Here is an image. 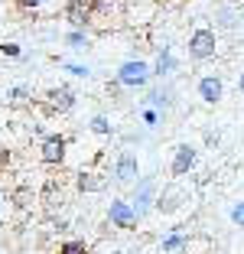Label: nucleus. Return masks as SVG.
<instances>
[{
  "instance_id": "obj_1",
  "label": "nucleus",
  "mask_w": 244,
  "mask_h": 254,
  "mask_svg": "<svg viewBox=\"0 0 244 254\" xmlns=\"http://www.w3.org/2000/svg\"><path fill=\"white\" fill-rule=\"evenodd\" d=\"M215 49H218V36H215V30H208V26H199V30L189 36V59L192 62L212 59Z\"/></svg>"
},
{
  "instance_id": "obj_2",
  "label": "nucleus",
  "mask_w": 244,
  "mask_h": 254,
  "mask_svg": "<svg viewBox=\"0 0 244 254\" xmlns=\"http://www.w3.org/2000/svg\"><path fill=\"white\" fill-rule=\"evenodd\" d=\"M150 78H153V72H150V65L140 62V59H130L118 68V85L121 88H143Z\"/></svg>"
},
{
  "instance_id": "obj_3",
  "label": "nucleus",
  "mask_w": 244,
  "mask_h": 254,
  "mask_svg": "<svg viewBox=\"0 0 244 254\" xmlns=\"http://www.w3.org/2000/svg\"><path fill=\"white\" fill-rule=\"evenodd\" d=\"M108 218H111V225L121 228V232H133L137 222H140V212L133 209L127 199H111V205H108Z\"/></svg>"
},
{
  "instance_id": "obj_4",
  "label": "nucleus",
  "mask_w": 244,
  "mask_h": 254,
  "mask_svg": "<svg viewBox=\"0 0 244 254\" xmlns=\"http://www.w3.org/2000/svg\"><path fill=\"white\" fill-rule=\"evenodd\" d=\"M65 150H68V140L62 134H46L43 143H39V160L46 166H62L65 163Z\"/></svg>"
},
{
  "instance_id": "obj_5",
  "label": "nucleus",
  "mask_w": 244,
  "mask_h": 254,
  "mask_svg": "<svg viewBox=\"0 0 244 254\" xmlns=\"http://www.w3.org/2000/svg\"><path fill=\"white\" fill-rule=\"evenodd\" d=\"M62 13H65V23L72 26V30H88L91 20H95V16H91L88 0H68Z\"/></svg>"
},
{
  "instance_id": "obj_6",
  "label": "nucleus",
  "mask_w": 244,
  "mask_h": 254,
  "mask_svg": "<svg viewBox=\"0 0 244 254\" xmlns=\"http://www.w3.org/2000/svg\"><path fill=\"white\" fill-rule=\"evenodd\" d=\"M195 160H199V150L192 147V143H179L176 150H173V163H170V173L173 176H185V173L195 166Z\"/></svg>"
},
{
  "instance_id": "obj_7",
  "label": "nucleus",
  "mask_w": 244,
  "mask_h": 254,
  "mask_svg": "<svg viewBox=\"0 0 244 254\" xmlns=\"http://www.w3.org/2000/svg\"><path fill=\"white\" fill-rule=\"evenodd\" d=\"M114 180H118V183H137V180H140V163H137V153L124 150V153L114 160Z\"/></svg>"
},
{
  "instance_id": "obj_8",
  "label": "nucleus",
  "mask_w": 244,
  "mask_h": 254,
  "mask_svg": "<svg viewBox=\"0 0 244 254\" xmlns=\"http://www.w3.org/2000/svg\"><path fill=\"white\" fill-rule=\"evenodd\" d=\"M46 108H49L52 114H68L75 108V91L65 88V85L49 88V91H46Z\"/></svg>"
},
{
  "instance_id": "obj_9",
  "label": "nucleus",
  "mask_w": 244,
  "mask_h": 254,
  "mask_svg": "<svg viewBox=\"0 0 244 254\" xmlns=\"http://www.w3.org/2000/svg\"><path fill=\"white\" fill-rule=\"evenodd\" d=\"M222 95H225L222 75L208 72V75H202V78H199V98L205 101V105H218V101H222Z\"/></svg>"
},
{
  "instance_id": "obj_10",
  "label": "nucleus",
  "mask_w": 244,
  "mask_h": 254,
  "mask_svg": "<svg viewBox=\"0 0 244 254\" xmlns=\"http://www.w3.org/2000/svg\"><path fill=\"white\" fill-rule=\"evenodd\" d=\"M75 186H78V192H101V189H104V176L95 173V170H81Z\"/></svg>"
},
{
  "instance_id": "obj_11",
  "label": "nucleus",
  "mask_w": 244,
  "mask_h": 254,
  "mask_svg": "<svg viewBox=\"0 0 244 254\" xmlns=\"http://www.w3.org/2000/svg\"><path fill=\"white\" fill-rule=\"evenodd\" d=\"M153 192H156V183L153 180H137V205L133 209H150L153 205Z\"/></svg>"
},
{
  "instance_id": "obj_12",
  "label": "nucleus",
  "mask_w": 244,
  "mask_h": 254,
  "mask_svg": "<svg viewBox=\"0 0 244 254\" xmlns=\"http://www.w3.org/2000/svg\"><path fill=\"white\" fill-rule=\"evenodd\" d=\"M150 72H153L156 78H163V75H170V72H173V53H170V49H163L160 59H156V65L150 68Z\"/></svg>"
},
{
  "instance_id": "obj_13",
  "label": "nucleus",
  "mask_w": 244,
  "mask_h": 254,
  "mask_svg": "<svg viewBox=\"0 0 244 254\" xmlns=\"http://www.w3.org/2000/svg\"><path fill=\"white\" fill-rule=\"evenodd\" d=\"M88 7H91V16H111L118 0H88Z\"/></svg>"
},
{
  "instance_id": "obj_14",
  "label": "nucleus",
  "mask_w": 244,
  "mask_h": 254,
  "mask_svg": "<svg viewBox=\"0 0 244 254\" xmlns=\"http://www.w3.org/2000/svg\"><path fill=\"white\" fill-rule=\"evenodd\" d=\"M65 43L72 46V49H88V46H91V36H88L85 30H72V33L65 36Z\"/></svg>"
},
{
  "instance_id": "obj_15",
  "label": "nucleus",
  "mask_w": 244,
  "mask_h": 254,
  "mask_svg": "<svg viewBox=\"0 0 244 254\" xmlns=\"http://www.w3.org/2000/svg\"><path fill=\"white\" fill-rule=\"evenodd\" d=\"M56 199L62 202V189H59V183H56V180H49V183H46V189H43V202L52 209V205H56Z\"/></svg>"
},
{
  "instance_id": "obj_16",
  "label": "nucleus",
  "mask_w": 244,
  "mask_h": 254,
  "mask_svg": "<svg viewBox=\"0 0 244 254\" xmlns=\"http://www.w3.org/2000/svg\"><path fill=\"white\" fill-rule=\"evenodd\" d=\"M170 98H173V91H170V88H156V91H150V95H147V105H160V108H166V105H170Z\"/></svg>"
},
{
  "instance_id": "obj_17",
  "label": "nucleus",
  "mask_w": 244,
  "mask_h": 254,
  "mask_svg": "<svg viewBox=\"0 0 244 254\" xmlns=\"http://www.w3.org/2000/svg\"><path fill=\"white\" fill-rule=\"evenodd\" d=\"M59 254H91L88 251V245H85V241H62V245H59Z\"/></svg>"
},
{
  "instance_id": "obj_18",
  "label": "nucleus",
  "mask_w": 244,
  "mask_h": 254,
  "mask_svg": "<svg viewBox=\"0 0 244 254\" xmlns=\"http://www.w3.org/2000/svg\"><path fill=\"white\" fill-rule=\"evenodd\" d=\"M91 130L95 134H111V121L104 118V114H98V118H91Z\"/></svg>"
},
{
  "instance_id": "obj_19",
  "label": "nucleus",
  "mask_w": 244,
  "mask_h": 254,
  "mask_svg": "<svg viewBox=\"0 0 244 254\" xmlns=\"http://www.w3.org/2000/svg\"><path fill=\"white\" fill-rule=\"evenodd\" d=\"M0 53L7 56V59H20V56H23V49H20L16 43H3V46H0Z\"/></svg>"
},
{
  "instance_id": "obj_20",
  "label": "nucleus",
  "mask_w": 244,
  "mask_h": 254,
  "mask_svg": "<svg viewBox=\"0 0 244 254\" xmlns=\"http://www.w3.org/2000/svg\"><path fill=\"white\" fill-rule=\"evenodd\" d=\"M23 98H30V88H23V85L10 88V101H13V105H23Z\"/></svg>"
},
{
  "instance_id": "obj_21",
  "label": "nucleus",
  "mask_w": 244,
  "mask_h": 254,
  "mask_svg": "<svg viewBox=\"0 0 244 254\" xmlns=\"http://www.w3.org/2000/svg\"><path fill=\"white\" fill-rule=\"evenodd\" d=\"M183 235H170V238H166V241H163V251H176V248H183Z\"/></svg>"
},
{
  "instance_id": "obj_22",
  "label": "nucleus",
  "mask_w": 244,
  "mask_h": 254,
  "mask_svg": "<svg viewBox=\"0 0 244 254\" xmlns=\"http://www.w3.org/2000/svg\"><path fill=\"white\" fill-rule=\"evenodd\" d=\"M43 3H46V0H16V7L26 10V13H30V10H39Z\"/></svg>"
},
{
  "instance_id": "obj_23",
  "label": "nucleus",
  "mask_w": 244,
  "mask_h": 254,
  "mask_svg": "<svg viewBox=\"0 0 244 254\" xmlns=\"http://www.w3.org/2000/svg\"><path fill=\"white\" fill-rule=\"evenodd\" d=\"M231 222H235V225H241V228H244V202H238L235 209H231Z\"/></svg>"
},
{
  "instance_id": "obj_24",
  "label": "nucleus",
  "mask_w": 244,
  "mask_h": 254,
  "mask_svg": "<svg viewBox=\"0 0 244 254\" xmlns=\"http://www.w3.org/2000/svg\"><path fill=\"white\" fill-rule=\"evenodd\" d=\"M3 166H10V150L0 147V170H3Z\"/></svg>"
},
{
  "instance_id": "obj_25",
  "label": "nucleus",
  "mask_w": 244,
  "mask_h": 254,
  "mask_svg": "<svg viewBox=\"0 0 244 254\" xmlns=\"http://www.w3.org/2000/svg\"><path fill=\"white\" fill-rule=\"evenodd\" d=\"M68 68V72H75V75H88V68H85V65H65Z\"/></svg>"
},
{
  "instance_id": "obj_26",
  "label": "nucleus",
  "mask_w": 244,
  "mask_h": 254,
  "mask_svg": "<svg viewBox=\"0 0 244 254\" xmlns=\"http://www.w3.org/2000/svg\"><path fill=\"white\" fill-rule=\"evenodd\" d=\"M143 121H147V124H156L160 118H156V111H143Z\"/></svg>"
},
{
  "instance_id": "obj_27",
  "label": "nucleus",
  "mask_w": 244,
  "mask_h": 254,
  "mask_svg": "<svg viewBox=\"0 0 244 254\" xmlns=\"http://www.w3.org/2000/svg\"><path fill=\"white\" fill-rule=\"evenodd\" d=\"M238 88H241V95H244V72H241V78H238Z\"/></svg>"
},
{
  "instance_id": "obj_28",
  "label": "nucleus",
  "mask_w": 244,
  "mask_h": 254,
  "mask_svg": "<svg viewBox=\"0 0 244 254\" xmlns=\"http://www.w3.org/2000/svg\"><path fill=\"white\" fill-rule=\"evenodd\" d=\"M0 209H3V195H0Z\"/></svg>"
}]
</instances>
